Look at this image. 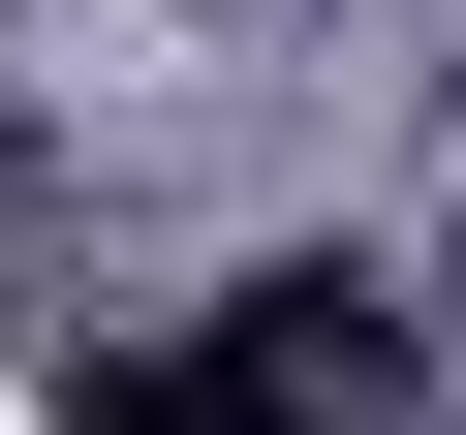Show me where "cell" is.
I'll use <instances>...</instances> for the list:
<instances>
[{
	"label": "cell",
	"instance_id": "1",
	"mask_svg": "<svg viewBox=\"0 0 466 435\" xmlns=\"http://www.w3.org/2000/svg\"><path fill=\"white\" fill-rule=\"evenodd\" d=\"M404 404V342H373V280H249L218 342H156V373H94L63 435H373Z\"/></svg>",
	"mask_w": 466,
	"mask_h": 435
}]
</instances>
